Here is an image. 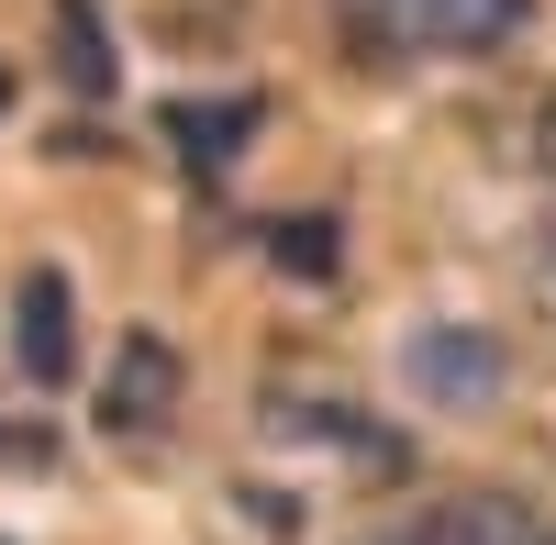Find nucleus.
<instances>
[{
    "label": "nucleus",
    "mask_w": 556,
    "mask_h": 545,
    "mask_svg": "<svg viewBox=\"0 0 556 545\" xmlns=\"http://www.w3.org/2000/svg\"><path fill=\"white\" fill-rule=\"evenodd\" d=\"M367 56H490L534 23V0H334Z\"/></svg>",
    "instance_id": "f257e3e1"
},
{
    "label": "nucleus",
    "mask_w": 556,
    "mask_h": 545,
    "mask_svg": "<svg viewBox=\"0 0 556 545\" xmlns=\"http://www.w3.org/2000/svg\"><path fill=\"white\" fill-rule=\"evenodd\" d=\"M401 379L434 401V413H490L501 390H513V345L479 334V324H424L401 334Z\"/></svg>",
    "instance_id": "f03ea898"
},
{
    "label": "nucleus",
    "mask_w": 556,
    "mask_h": 545,
    "mask_svg": "<svg viewBox=\"0 0 556 545\" xmlns=\"http://www.w3.org/2000/svg\"><path fill=\"white\" fill-rule=\"evenodd\" d=\"M367 545H556V523L523 512V502H501V490H468V502H434V512L379 523Z\"/></svg>",
    "instance_id": "7ed1b4c3"
},
{
    "label": "nucleus",
    "mask_w": 556,
    "mask_h": 545,
    "mask_svg": "<svg viewBox=\"0 0 556 545\" xmlns=\"http://www.w3.org/2000/svg\"><path fill=\"white\" fill-rule=\"evenodd\" d=\"M167 413H178V345L167 334H123L112 345V379H101V434H167Z\"/></svg>",
    "instance_id": "20e7f679"
},
{
    "label": "nucleus",
    "mask_w": 556,
    "mask_h": 545,
    "mask_svg": "<svg viewBox=\"0 0 556 545\" xmlns=\"http://www.w3.org/2000/svg\"><path fill=\"white\" fill-rule=\"evenodd\" d=\"M12 356L34 390H67L78 379V301H67V267H34L23 301H12Z\"/></svg>",
    "instance_id": "39448f33"
},
{
    "label": "nucleus",
    "mask_w": 556,
    "mask_h": 545,
    "mask_svg": "<svg viewBox=\"0 0 556 545\" xmlns=\"http://www.w3.org/2000/svg\"><path fill=\"white\" fill-rule=\"evenodd\" d=\"M267 423H278V434H312V445H334V457H345V468H367V479H401V468H412V445H401L390 423L345 413V401H290V390H278V401H267Z\"/></svg>",
    "instance_id": "423d86ee"
},
{
    "label": "nucleus",
    "mask_w": 556,
    "mask_h": 545,
    "mask_svg": "<svg viewBox=\"0 0 556 545\" xmlns=\"http://www.w3.org/2000/svg\"><path fill=\"white\" fill-rule=\"evenodd\" d=\"M267 101H167V145L190 156V178H223L245 145H256Z\"/></svg>",
    "instance_id": "0eeeda50"
},
{
    "label": "nucleus",
    "mask_w": 556,
    "mask_h": 545,
    "mask_svg": "<svg viewBox=\"0 0 556 545\" xmlns=\"http://www.w3.org/2000/svg\"><path fill=\"white\" fill-rule=\"evenodd\" d=\"M56 78L78 89V101H112V23H101V0H56Z\"/></svg>",
    "instance_id": "6e6552de"
},
{
    "label": "nucleus",
    "mask_w": 556,
    "mask_h": 545,
    "mask_svg": "<svg viewBox=\"0 0 556 545\" xmlns=\"http://www.w3.org/2000/svg\"><path fill=\"white\" fill-rule=\"evenodd\" d=\"M267 256L290 267V279H334V267H345V223H334V212H301V223H267Z\"/></svg>",
    "instance_id": "1a4fd4ad"
},
{
    "label": "nucleus",
    "mask_w": 556,
    "mask_h": 545,
    "mask_svg": "<svg viewBox=\"0 0 556 545\" xmlns=\"http://www.w3.org/2000/svg\"><path fill=\"white\" fill-rule=\"evenodd\" d=\"M0 112H12V67H0Z\"/></svg>",
    "instance_id": "9d476101"
}]
</instances>
